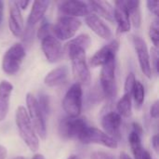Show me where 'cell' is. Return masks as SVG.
<instances>
[{"label":"cell","instance_id":"obj_8","mask_svg":"<svg viewBox=\"0 0 159 159\" xmlns=\"http://www.w3.org/2000/svg\"><path fill=\"white\" fill-rule=\"evenodd\" d=\"M78 140L84 144H101L109 148H116L117 142L102 130L94 127H87Z\"/></svg>","mask_w":159,"mask_h":159},{"label":"cell","instance_id":"obj_7","mask_svg":"<svg viewBox=\"0 0 159 159\" xmlns=\"http://www.w3.org/2000/svg\"><path fill=\"white\" fill-rule=\"evenodd\" d=\"M88 127L86 120L82 117H70L62 118L59 125V133L61 138L65 140L77 139Z\"/></svg>","mask_w":159,"mask_h":159},{"label":"cell","instance_id":"obj_14","mask_svg":"<svg viewBox=\"0 0 159 159\" xmlns=\"http://www.w3.org/2000/svg\"><path fill=\"white\" fill-rule=\"evenodd\" d=\"M121 116L116 112L107 113L102 119V126L107 135L115 139L116 142L120 139V128H121Z\"/></svg>","mask_w":159,"mask_h":159},{"label":"cell","instance_id":"obj_12","mask_svg":"<svg viewBox=\"0 0 159 159\" xmlns=\"http://www.w3.org/2000/svg\"><path fill=\"white\" fill-rule=\"evenodd\" d=\"M59 10L69 17H87L90 15L91 9L87 2L77 1V0H70L63 1L59 6Z\"/></svg>","mask_w":159,"mask_h":159},{"label":"cell","instance_id":"obj_40","mask_svg":"<svg viewBox=\"0 0 159 159\" xmlns=\"http://www.w3.org/2000/svg\"><path fill=\"white\" fill-rule=\"evenodd\" d=\"M68 159H80V157L78 156H72V157H70Z\"/></svg>","mask_w":159,"mask_h":159},{"label":"cell","instance_id":"obj_3","mask_svg":"<svg viewBox=\"0 0 159 159\" xmlns=\"http://www.w3.org/2000/svg\"><path fill=\"white\" fill-rule=\"evenodd\" d=\"M26 103L28 109V116L32 123V126L35 133L42 140L47 138V127H46V117L43 115L42 111L37 102V99L31 93L26 95Z\"/></svg>","mask_w":159,"mask_h":159},{"label":"cell","instance_id":"obj_39","mask_svg":"<svg viewBox=\"0 0 159 159\" xmlns=\"http://www.w3.org/2000/svg\"><path fill=\"white\" fill-rule=\"evenodd\" d=\"M2 16H3V2L0 1V21L2 20Z\"/></svg>","mask_w":159,"mask_h":159},{"label":"cell","instance_id":"obj_19","mask_svg":"<svg viewBox=\"0 0 159 159\" xmlns=\"http://www.w3.org/2000/svg\"><path fill=\"white\" fill-rule=\"evenodd\" d=\"M68 76V68L66 66L57 67L51 70L44 78V83L48 87H58L63 84Z\"/></svg>","mask_w":159,"mask_h":159},{"label":"cell","instance_id":"obj_5","mask_svg":"<svg viewBox=\"0 0 159 159\" xmlns=\"http://www.w3.org/2000/svg\"><path fill=\"white\" fill-rule=\"evenodd\" d=\"M80 27L81 21L77 18L61 16L59 18L56 24L52 26V34L59 41L68 40L75 36Z\"/></svg>","mask_w":159,"mask_h":159},{"label":"cell","instance_id":"obj_31","mask_svg":"<svg viewBox=\"0 0 159 159\" xmlns=\"http://www.w3.org/2000/svg\"><path fill=\"white\" fill-rule=\"evenodd\" d=\"M147 7L148 9L157 18L158 17V10H159V2L158 1H153L149 0L147 1Z\"/></svg>","mask_w":159,"mask_h":159},{"label":"cell","instance_id":"obj_28","mask_svg":"<svg viewBox=\"0 0 159 159\" xmlns=\"http://www.w3.org/2000/svg\"><path fill=\"white\" fill-rule=\"evenodd\" d=\"M39 100L37 101L38 102V105L40 107V110L42 111L43 115L46 116L49 113L50 111V106H49V99H48V96L45 95V94H40L39 96Z\"/></svg>","mask_w":159,"mask_h":159},{"label":"cell","instance_id":"obj_35","mask_svg":"<svg viewBox=\"0 0 159 159\" xmlns=\"http://www.w3.org/2000/svg\"><path fill=\"white\" fill-rule=\"evenodd\" d=\"M152 146L155 149L156 153L158 154V136L157 135H154L152 138Z\"/></svg>","mask_w":159,"mask_h":159},{"label":"cell","instance_id":"obj_34","mask_svg":"<svg viewBox=\"0 0 159 159\" xmlns=\"http://www.w3.org/2000/svg\"><path fill=\"white\" fill-rule=\"evenodd\" d=\"M15 4L18 6V7L20 9H25L28 5L30 4V1H25V0H22V1H15Z\"/></svg>","mask_w":159,"mask_h":159},{"label":"cell","instance_id":"obj_1","mask_svg":"<svg viewBox=\"0 0 159 159\" xmlns=\"http://www.w3.org/2000/svg\"><path fill=\"white\" fill-rule=\"evenodd\" d=\"M66 49L72 61V71L75 80L79 85H89L91 76L86 61V50L69 42L66 44Z\"/></svg>","mask_w":159,"mask_h":159},{"label":"cell","instance_id":"obj_13","mask_svg":"<svg viewBox=\"0 0 159 159\" xmlns=\"http://www.w3.org/2000/svg\"><path fill=\"white\" fill-rule=\"evenodd\" d=\"M118 49H119V42L117 40H113L108 45H105L101 49H99L91 57L89 61V64L92 67L102 66L112 58H116Z\"/></svg>","mask_w":159,"mask_h":159},{"label":"cell","instance_id":"obj_32","mask_svg":"<svg viewBox=\"0 0 159 159\" xmlns=\"http://www.w3.org/2000/svg\"><path fill=\"white\" fill-rule=\"evenodd\" d=\"M150 115L153 118L155 119H157L159 116V102L158 101H156L153 105L151 106V109H150Z\"/></svg>","mask_w":159,"mask_h":159},{"label":"cell","instance_id":"obj_22","mask_svg":"<svg viewBox=\"0 0 159 159\" xmlns=\"http://www.w3.org/2000/svg\"><path fill=\"white\" fill-rule=\"evenodd\" d=\"M130 23L135 28H140L142 24V13H141V7H140V1L137 0H128L124 1Z\"/></svg>","mask_w":159,"mask_h":159},{"label":"cell","instance_id":"obj_20","mask_svg":"<svg viewBox=\"0 0 159 159\" xmlns=\"http://www.w3.org/2000/svg\"><path fill=\"white\" fill-rule=\"evenodd\" d=\"M48 6H49L48 1H41V0L34 1L31 12L28 17V20H27L29 27L35 25L39 20H42Z\"/></svg>","mask_w":159,"mask_h":159},{"label":"cell","instance_id":"obj_29","mask_svg":"<svg viewBox=\"0 0 159 159\" xmlns=\"http://www.w3.org/2000/svg\"><path fill=\"white\" fill-rule=\"evenodd\" d=\"M135 83H136L135 75H134L132 72H130V73L128 75V76H127V78H126V81H125L124 90H125V93H126V94H131V95H132V91H133Z\"/></svg>","mask_w":159,"mask_h":159},{"label":"cell","instance_id":"obj_38","mask_svg":"<svg viewBox=\"0 0 159 159\" xmlns=\"http://www.w3.org/2000/svg\"><path fill=\"white\" fill-rule=\"evenodd\" d=\"M32 159H46V158H45V157H44L43 155H41V154H36V155H34V156L33 157V158Z\"/></svg>","mask_w":159,"mask_h":159},{"label":"cell","instance_id":"obj_25","mask_svg":"<svg viewBox=\"0 0 159 159\" xmlns=\"http://www.w3.org/2000/svg\"><path fill=\"white\" fill-rule=\"evenodd\" d=\"M90 42H91L90 37H89V35L87 34H79V35L76 36L75 38L71 39V40L69 41L70 44H72V45H74V46H76V47H79V48H83V49H85V50L89 47Z\"/></svg>","mask_w":159,"mask_h":159},{"label":"cell","instance_id":"obj_9","mask_svg":"<svg viewBox=\"0 0 159 159\" xmlns=\"http://www.w3.org/2000/svg\"><path fill=\"white\" fill-rule=\"evenodd\" d=\"M101 88L105 97L111 99L116 94V58L102 65L100 76Z\"/></svg>","mask_w":159,"mask_h":159},{"label":"cell","instance_id":"obj_37","mask_svg":"<svg viewBox=\"0 0 159 159\" xmlns=\"http://www.w3.org/2000/svg\"><path fill=\"white\" fill-rule=\"evenodd\" d=\"M120 159H132L127 153H124V152H122L121 154H120Z\"/></svg>","mask_w":159,"mask_h":159},{"label":"cell","instance_id":"obj_41","mask_svg":"<svg viewBox=\"0 0 159 159\" xmlns=\"http://www.w3.org/2000/svg\"><path fill=\"white\" fill-rule=\"evenodd\" d=\"M13 159H26V158H24L23 157H14Z\"/></svg>","mask_w":159,"mask_h":159},{"label":"cell","instance_id":"obj_15","mask_svg":"<svg viewBox=\"0 0 159 159\" xmlns=\"http://www.w3.org/2000/svg\"><path fill=\"white\" fill-rule=\"evenodd\" d=\"M8 27L12 34L16 37H21L24 34L23 19L20 9L15 4V1L9 3Z\"/></svg>","mask_w":159,"mask_h":159},{"label":"cell","instance_id":"obj_11","mask_svg":"<svg viewBox=\"0 0 159 159\" xmlns=\"http://www.w3.org/2000/svg\"><path fill=\"white\" fill-rule=\"evenodd\" d=\"M41 48L46 59L50 63L59 61L62 57L63 50L61 44L52 34L41 40Z\"/></svg>","mask_w":159,"mask_h":159},{"label":"cell","instance_id":"obj_4","mask_svg":"<svg viewBox=\"0 0 159 159\" xmlns=\"http://www.w3.org/2000/svg\"><path fill=\"white\" fill-rule=\"evenodd\" d=\"M24 57V47L20 43L14 44L6 51L2 59V70L9 75L16 74L20 70Z\"/></svg>","mask_w":159,"mask_h":159},{"label":"cell","instance_id":"obj_23","mask_svg":"<svg viewBox=\"0 0 159 159\" xmlns=\"http://www.w3.org/2000/svg\"><path fill=\"white\" fill-rule=\"evenodd\" d=\"M131 99H132L131 94L124 93L123 97L118 101L117 105H116V109H117V112H118L117 114L120 116L129 117L131 116V112H132Z\"/></svg>","mask_w":159,"mask_h":159},{"label":"cell","instance_id":"obj_17","mask_svg":"<svg viewBox=\"0 0 159 159\" xmlns=\"http://www.w3.org/2000/svg\"><path fill=\"white\" fill-rule=\"evenodd\" d=\"M86 23L99 37L105 40H109L112 37V31L109 26L98 15L90 14L87 16Z\"/></svg>","mask_w":159,"mask_h":159},{"label":"cell","instance_id":"obj_36","mask_svg":"<svg viewBox=\"0 0 159 159\" xmlns=\"http://www.w3.org/2000/svg\"><path fill=\"white\" fill-rule=\"evenodd\" d=\"M7 156V148L3 145H0V159H6Z\"/></svg>","mask_w":159,"mask_h":159},{"label":"cell","instance_id":"obj_18","mask_svg":"<svg viewBox=\"0 0 159 159\" xmlns=\"http://www.w3.org/2000/svg\"><path fill=\"white\" fill-rule=\"evenodd\" d=\"M13 91V85L7 80L0 82V121L6 119L8 109L10 97Z\"/></svg>","mask_w":159,"mask_h":159},{"label":"cell","instance_id":"obj_30","mask_svg":"<svg viewBox=\"0 0 159 159\" xmlns=\"http://www.w3.org/2000/svg\"><path fill=\"white\" fill-rule=\"evenodd\" d=\"M151 58H150V61L152 60V72L153 70L157 74L158 73V50L157 48H156L155 47L151 48Z\"/></svg>","mask_w":159,"mask_h":159},{"label":"cell","instance_id":"obj_2","mask_svg":"<svg viewBox=\"0 0 159 159\" xmlns=\"http://www.w3.org/2000/svg\"><path fill=\"white\" fill-rule=\"evenodd\" d=\"M15 121L20 138L31 151L35 152L39 147V140L32 126L25 107L19 106L17 108L15 114Z\"/></svg>","mask_w":159,"mask_h":159},{"label":"cell","instance_id":"obj_33","mask_svg":"<svg viewBox=\"0 0 159 159\" xmlns=\"http://www.w3.org/2000/svg\"><path fill=\"white\" fill-rule=\"evenodd\" d=\"M90 159H114L110 155L104 152H94L91 154Z\"/></svg>","mask_w":159,"mask_h":159},{"label":"cell","instance_id":"obj_16","mask_svg":"<svg viewBox=\"0 0 159 159\" xmlns=\"http://www.w3.org/2000/svg\"><path fill=\"white\" fill-rule=\"evenodd\" d=\"M114 20L117 23V27L120 33H128L130 31L131 23L125 6L124 1H116L114 7Z\"/></svg>","mask_w":159,"mask_h":159},{"label":"cell","instance_id":"obj_26","mask_svg":"<svg viewBox=\"0 0 159 159\" xmlns=\"http://www.w3.org/2000/svg\"><path fill=\"white\" fill-rule=\"evenodd\" d=\"M158 19H155L153 20V22L151 23L150 25V28H149V36H150V39L151 41L154 43L155 45V48H158L159 44V23H158Z\"/></svg>","mask_w":159,"mask_h":159},{"label":"cell","instance_id":"obj_24","mask_svg":"<svg viewBox=\"0 0 159 159\" xmlns=\"http://www.w3.org/2000/svg\"><path fill=\"white\" fill-rule=\"evenodd\" d=\"M132 96L135 102V106L137 109H140L142 105L143 104L144 102V96H145V90L143 85L140 81H136L133 91H132Z\"/></svg>","mask_w":159,"mask_h":159},{"label":"cell","instance_id":"obj_6","mask_svg":"<svg viewBox=\"0 0 159 159\" xmlns=\"http://www.w3.org/2000/svg\"><path fill=\"white\" fill-rule=\"evenodd\" d=\"M82 87L75 83L67 90L62 101V107L67 116L78 117L82 109Z\"/></svg>","mask_w":159,"mask_h":159},{"label":"cell","instance_id":"obj_27","mask_svg":"<svg viewBox=\"0 0 159 159\" xmlns=\"http://www.w3.org/2000/svg\"><path fill=\"white\" fill-rule=\"evenodd\" d=\"M52 34V26L49 22H47V21H44L42 23V25L39 27L38 29V32H37V37L42 40L43 38L48 36V35H51Z\"/></svg>","mask_w":159,"mask_h":159},{"label":"cell","instance_id":"obj_10","mask_svg":"<svg viewBox=\"0 0 159 159\" xmlns=\"http://www.w3.org/2000/svg\"><path fill=\"white\" fill-rule=\"evenodd\" d=\"M133 45L138 56L139 63L143 74L147 76L148 78L152 77V67H151V61H150V54L146 46L145 41L140 36L133 37Z\"/></svg>","mask_w":159,"mask_h":159},{"label":"cell","instance_id":"obj_21","mask_svg":"<svg viewBox=\"0 0 159 159\" xmlns=\"http://www.w3.org/2000/svg\"><path fill=\"white\" fill-rule=\"evenodd\" d=\"M91 10H94L100 16L104 19L113 21L114 20V7L107 1H89L87 2Z\"/></svg>","mask_w":159,"mask_h":159}]
</instances>
